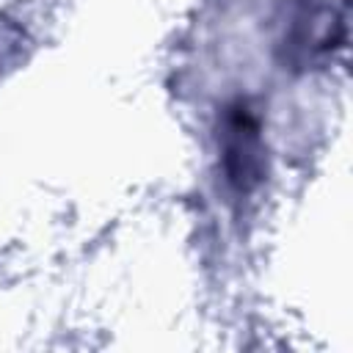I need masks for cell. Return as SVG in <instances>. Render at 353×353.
Instances as JSON below:
<instances>
[{
	"mask_svg": "<svg viewBox=\"0 0 353 353\" xmlns=\"http://www.w3.org/2000/svg\"><path fill=\"white\" fill-rule=\"evenodd\" d=\"M221 160H223V174L234 190L248 193L251 188L259 185L265 171L262 135L256 116L245 105H232L223 113Z\"/></svg>",
	"mask_w": 353,
	"mask_h": 353,
	"instance_id": "cell-1",
	"label": "cell"
}]
</instances>
